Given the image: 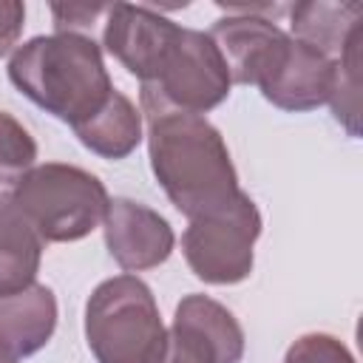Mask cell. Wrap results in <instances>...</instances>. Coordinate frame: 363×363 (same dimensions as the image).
Returning <instances> with one entry per match:
<instances>
[{
    "label": "cell",
    "mask_w": 363,
    "mask_h": 363,
    "mask_svg": "<svg viewBox=\"0 0 363 363\" xmlns=\"http://www.w3.org/2000/svg\"><path fill=\"white\" fill-rule=\"evenodd\" d=\"M145 116L150 167L179 213L199 218L235 199L238 179L227 145L204 116L167 108H150Z\"/></svg>",
    "instance_id": "cell-1"
},
{
    "label": "cell",
    "mask_w": 363,
    "mask_h": 363,
    "mask_svg": "<svg viewBox=\"0 0 363 363\" xmlns=\"http://www.w3.org/2000/svg\"><path fill=\"white\" fill-rule=\"evenodd\" d=\"M11 82L71 128L88 122L113 94L99 45L82 34L34 37L9 62Z\"/></svg>",
    "instance_id": "cell-2"
},
{
    "label": "cell",
    "mask_w": 363,
    "mask_h": 363,
    "mask_svg": "<svg viewBox=\"0 0 363 363\" xmlns=\"http://www.w3.org/2000/svg\"><path fill=\"white\" fill-rule=\"evenodd\" d=\"M85 337L99 363H162L167 343L156 301L136 275H116L94 289Z\"/></svg>",
    "instance_id": "cell-3"
},
{
    "label": "cell",
    "mask_w": 363,
    "mask_h": 363,
    "mask_svg": "<svg viewBox=\"0 0 363 363\" xmlns=\"http://www.w3.org/2000/svg\"><path fill=\"white\" fill-rule=\"evenodd\" d=\"M43 241L85 238L108 213L102 182L74 164L48 162L26 170L9 199Z\"/></svg>",
    "instance_id": "cell-4"
},
{
    "label": "cell",
    "mask_w": 363,
    "mask_h": 363,
    "mask_svg": "<svg viewBox=\"0 0 363 363\" xmlns=\"http://www.w3.org/2000/svg\"><path fill=\"white\" fill-rule=\"evenodd\" d=\"M230 94V74L216 43L193 28H179L170 40L153 82L142 85V111L167 108L204 113Z\"/></svg>",
    "instance_id": "cell-5"
},
{
    "label": "cell",
    "mask_w": 363,
    "mask_h": 363,
    "mask_svg": "<svg viewBox=\"0 0 363 363\" xmlns=\"http://www.w3.org/2000/svg\"><path fill=\"white\" fill-rule=\"evenodd\" d=\"M261 233V216L247 193H235L224 207L190 218L182 250L190 269L207 284H238L252 269V244Z\"/></svg>",
    "instance_id": "cell-6"
},
{
    "label": "cell",
    "mask_w": 363,
    "mask_h": 363,
    "mask_svg": "<svg viewBox=\"0 0 363 363\" xmlns=\"http://www.w3.org/2000/svg\"><path fill=\"white\" fill-rule=\"evenodd\" d=\"M176 31H179L176 23L159 17L145 6L111 3L105 14L102 40H105V48L145 85V82H153Z\"/></svg>",
    "instance_id": "cell-7"
},
{
    "label": "cell",
    "mask_w": 363,
    "mask_h": 363,
    "mask_svg": "<svg viewBox=\"0 0 363 363\" xmlns=\"http://www.w3.org/2000/svg\"><path fill=\"white\" fill-rule=\"evenodd\" d=\"M102 224H105V244L113 261L125 272H142L159 267L162 261H167L173 250L170 224L156 210L139 201L130 199L108 201V213Z\"/></svg>",
    "instance_id": "cell-8"
},
{
    "label": "cell",
    "mask_w": 363,
    "mask_h": 363,
    "mask_svg": "<svg viewBox=\"0 0 363 363\" xmlns=\"http://www.w3.org/2000/svg\"><path fill=\"white\" fill-rule=\"evenodd\" d=\"M332 74L335 60L295 37H286L278 60L258 82V88L272 105L284 111H312L329 99Z\"/></svg>",
    "instance_id": "cell-9"
},
{
    "label": "cell",
    "mask_w": 363,
    "mask_h": 363,
    "mask_svg": "<svg viewBox=\"0 0 363 363\" xmlns=\"http://www.w3.org/2000/svg\"><path fill=\"white\" fill-rule=\"evenodd\" d=\"M207 37L216 43L227 65L230 82L241 85H258L269 74L272 62L278 60L286 43V34L272 20L255 14L224 17L210 28Z\"/></svg>",
    "instance_id": "cell-10"
},
{
    "label": "cell",
    "mask_w": 363,
    "mask_h": 363,
    "mask_svg": "<svg viewBox=\"0 0 363 363\" xmlns=\"http://www.w3.org/2000/svg\"><path fill=\"white\" fill-rule=\"evenodd\" d=\"M57 326L54 292L43 284H31L20 292L0 298V343L14 360L40 352Z\"/></svg>",
    "instance_id": "cell-11"
},
{
    "label": "cell",
    "mask_w": 363,
    "mask_h": 363,
    "mask_svg": "<svg viewBox=\"0 0 363 363\" xmlns=\"http://www.w3.org/2000/svg\"><path fill=\"white\" fill-rule=\"evenodd\" d=\"M295 40L306 43L309 48L326 54L329 60L340 57L357 28H363V3L343 0V3H295L289 9Z\"/></svg>",
    "instance_id": "cell-12"
},
{
    "label": "cell",
    "mask_w": 363,
    "mask_h": 363,
    "mask_svg": "<svg viewBox=\"0 0 363 363\" xmlns=\"http://www.w3.org/2000/svg\"><path fill=\"white\" fill-rule=\"evenodd\" d=\"M43 238L11 204H0V298L34 284L40 269Z\"/></svg>",
    "instance_id": "cell-13"
},
{
    "label": "cell",
    "mask_w": 363,
    "mask_h": 363,
    "mask_svg": "<svg viewBox=\"0 0 363 363\" xmlns=\"http://www.w3.org/2000/svg\"><path fill=\"white\" fill-rule=\"evenodd\" d=\"M173 323L193 332L210 346L216 363H238L244 354V332L238 320L207 295H187L176 306Z\"/></svg>",
    "instance_id": "cell-14"
},
{
    "label": "cell",
    "mask_w": 363,
    "mask_h": 363,
    "mask_svg": "<svg viewBox=\"0 0 363 363\" xmlns=\"http://www.w3.org/2000/svg\"><path fill=\"white\" fill-rule=\"evenodd\" d=\"M74 133L94 153L105 159H125L142 139V116L128 96L113 91L88 122L74 128Z\"/></svg>",
    "instance_id": "cell-15"
},
{
    "label": "cell",
    "mask_w": 363,
    "mask_h": 363,
    "mask_svg": "<svg viewBox=\"0 0 363 363\" xmlns=\"http://www.w3.org/2000/svg\"><path fill=\"white\" fill-rule=\"evenodd\" d=\"M360 40H363V28L352 34L346 51L335 60L332 91L326 99L332 102L337 122H343L352 136H357V119H360Z\"/></svg>",
    "instance_id": "cell-16"
},
{
    "label": "cell",
    "mask_w": 363,
    "mask_h": 363,
    "mask_svg": "<svg viewBox=\"0 0 363 363\" xmlns=\"http://www.w3.org/2000/svg\"><path fill=\"white\" fill-rule=\"evenodd\" d=\"M37 159V145L28 130L6 111H0V170L20 173L28 170Z\"/></svg>",
    "instance_id": "cell-17"
},
{
    "label": "cell",
    "mask_w": 363,
    "mask_h": 363,
    "mask_svg": "<svg viewBox=\"0 0 363 363\" xmlns=\"http://www.w3.org/2000/svg\"><path fill=\"white\" fill-rule=\"evenodd\" d=\"M284 363H354V357L329 335H306L289 346Z\"/></svg>",
    "instance_id": "cell-18"
},
{
    "label": "cell",
    "mask_w": 363,
    "mask_h": 363,
    "mask_svg": "<svg viewBox=\"0 0 363 363\" xmlns=\"http://www.w3.org/2000/svg\"><path fill=\"white\" fill-rule=\"evenodd\" d=\"M162 363H216V354L193 332H187V329L173 323L170 332H167Z\"/></svg>",
    "instance_id": "cell-19"
},
{
    "label": "cell",
    "mask_w": 363,
    "mask_h": 363,
    "mask_svg": "<svg viewBox=\"0 0 363 363\" xmlns=\"http://www.w3.org/2000/svg\"><path fill=\"white\" fill-rule=\"evenodd\" d=\"M111 3H51L57 34H77V28H94Z\"/></svg>",
    "instance_id": "cell-20"
},
{
    "label": "cell",
    "mask_w": 363,
    "mask_h": 363,
    "mask_svg": "<svg viewBox=\"0 0 363 363\" xmlns=\"http://www.w3.org/2000/svg\"><path fill=\"white\" fill-rule=\"evenodd\" d=\"M23 20H26L23 3L0 0V57H6L14 48V43H17L20 31H23Z\"/></svg>",
    "instance_id": "cell-21"
},
{
    "label": "cell",
    "mask_w": 363,
    "mask_h": 363,
    "mask_svg": "<svg viewBox=\"0 0 363 363\" xmlns=\"http://www.w3.org/2000/svg\"><path fill=\"white\" fill-rule=\"evenodd\" d=\"M0 363H17V360L11 357V352H9L3 343H0Z\"/></svg>",
    "instance_id": "cell-22"
}]
</instances>
